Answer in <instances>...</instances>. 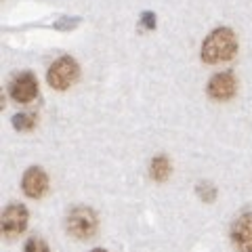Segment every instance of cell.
I'll use <instances>...</instances> for the list:
<instances>
[{
	"label": "cell",
	"instance_id": "1",
	"mask_svg": "<svg viewBox=\"0 0 252 252\" xmlns=\"http://www.w3.org/2000/svg\"><path fill=\"white\" fill-rule=\"evenodd\" d=\"M238 53V38L229 28L212 30L202 42V59L206 63H225L231 61Z\"/></svg>",
	"mask_w": 252,
	"mask_h": 252
},
{
	"label": "cell",
	"instance_id": "2",
	"mask_svg": "<svg viewBox=\"0 0 252 252\" xmlns=\"http://www.w3.org/2000/svg\"><path fill=\"white\" fill-rule=\"evenodd\" d=\"M65 231L76 240H91L99 231V219L93 208L76 206L65 219Z\"/></svg>",
	"mask_w": 252,
	"mask_h": 252
},
{
	"label": "cell",
	"instance_id": "3",
	"mask_svg": "<svg viewBox=\"0 0 252 252\" xmlns=\"http://www.w3.org/2000/svg\"><path fill=\"white\" fill-rule=\"evenodd\" d=\"M78 78H80V65L74 57H59L46 72V82L55 91H67Z\"/></svg>",
	"mask_w": 252,
	"mask_h": 252
},
{
	"label": "cell",
	"instance_id": "4",
	"mask_svg": "<svg viewBox=\"0 0 252 252\" xmlns=\"http://www.w3.org/2000/svg\"><path fill=\"white\" fill-rule=\"evenodd\" d=\"M9 94L13 101L28 105L38 97V80L32 72H21L19 76H15L9 84Z\"/></svg>",
	"mask_w": 252,
	"mask_h": 252
},
{
	"label": "cell",
	"instance_id": "5",
	"mask_svg": "<svg viewBox=\"0 0 252 252\" xmlns=\"http://www.w3.org/2000/svg\"><path fill=\"white\" fill-rule=\"evenodd\" d=\"M208 97L215 99V101H229L235 97L238 93V80H235L233 72H220L215 74L208 80Z\"/></svg>",
	"mask_w": 252,
	"mask_h": 252
},
{
	"label": "cell",
	"instance_id": "6",
	"mask_svg": "<svg viewBox=\"0 0 252 252\" xmlns=\"http://www.w3.org/2000/svg\"><path fill=\"white\" fill-rule=\"evenodd\" d=\"M28 220H30V215L23 204H9L2 210V233L9 235V238L23 233L28 227Z\"/></svg>",
	"mask_w": 252,
	"mask_h": 252
},
{
	"label": "cell",
	"instance_id": "7",
	"mask_svg": "<svg viewBox=\"0 0 252 252\" xmlns=\"http://www.w3.org/2000/svg\"><path fill=\"white\" fill-rule=\"evenodd\" d=\"M21 189L28 198L40 200L42 195L49 191V175H46L40 166H30L21 179Z\"/></svg>",
	"mask_w": 252,
	"mask_h": 252
},
{
	"label": "cell",
	"instance_id": "8",
	"mask_svg": "<svg viewBox=\"0 0 252 252\" xmlns=\"http://www.w3.org/2000/svg\"><path fill=\"white\" fill-rule=\"evenodd\" d=\"M231 242L244 252H252V212H244L231 225Z\"/></svg>",
	"mask_w": 252,
	"mask_h": 252
},
{
	"label": "cell",
	"instance_id": "9",
	"mask_svg": "<svg viewBox=\"0 0 252 252\" xmlns=\"http://www.w3.org/2000/svg\"><path fill=\"white\" fill-rule=\"evenodd\" d=\"M172 172V166H170V160L166 156H158L152 160V164H149V177H152L154 181H158V183H164Z\"/></svg>",
	"mask_w": 252,
	"mask_h": 252
},
{
	"label": "cell",
	"instance_id": "10",
	"mask_svg": "<svg viewBox=\"0 0 252 252\" xmlns=\"http://www.w3.org/2000/svg\"><path fill=\"white\" fill-rule=\"evenodd\" d=\"M36 122H38V118L36 114H28V112H23V114H15L13 116V128L15 130H19V132H30V130H34L36 128Z\"/></svg>",
	"mask_w": 252,
	"mask_h": 252
},
{
	"label": "cell",
	"instance_id": "11",
	"mask_svg": "<svg viewBox=\"0 0 252 252\" xmlns=\"http://www.w3.org/2000/svg\"><path fill=\"white\" fill-rule=\"evenodd\" d=\"M195 193H198V198L202 202H206V204H212L217 200V187L212 185V183H198V187H195Z\"/></svg>",
	"mask_w": 252,
	"mask_h": 252
},
{
	"label": "cell",
	"instance_id": "12",
	"mask_svg": "<svg viewBox=\"0 0 252 252\" xmlns=\"http://www.w3.org/2000/svg\"><path fill=\"white\" fill-rule=\"evenodd\" d=\"M78 26H80V17H61L59 21L53 23L55 30L59 32H69V30H76Z\"/></svg>",
	"mask_w": 252,
	"mask_h": 252
},
{
	"label": "cell",
	"instance_id": "13",
	"mask_svg": "<svg viewBox=\"0 0 252 252\" xmlns=\"http://www.w3.org/2000/svg\"><path fill=\"white\" fill-rule=\"evenodd\" d=\"M141 28L143 30H156V15L152 11L141 13Z\"/></svg>",
	"mask_w": 252,
	"mask_h": 252
},
{
	"label": "cell",
	"instance_id": "14",
	"mask_svg": "<svg viewBox=\"0 0 252 252\" xmlns=\"http://www.w3.org/2000/svg\"><path fill=\"white\" fill-rule=\"evenodd\" d=\"M32 250H42V252H46V250H49V246H46L44 242H40V240H30L26 244V252H32Z\"/></svg>",
	"mask_w": 252,
	"mask_h": 252
}]
</instances>
